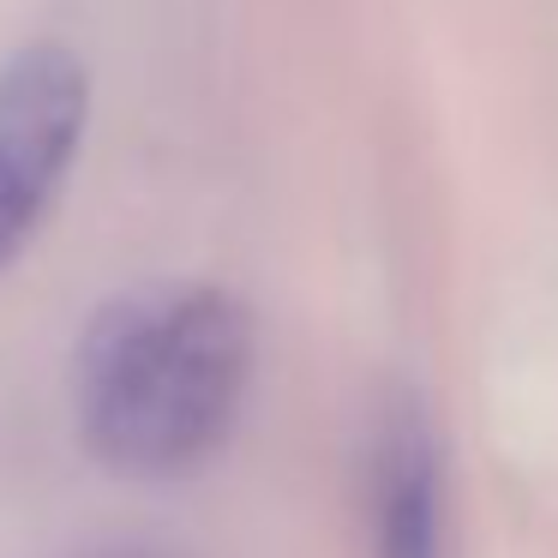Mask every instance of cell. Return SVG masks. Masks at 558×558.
<instances>
[{
    "mask_svg": "<svg viewBox=\"0 0 558 558\" xmlns=\"http://www.w3.org/2000/svg\"><path fill=\"white\" fill-rule=\"evenodd\" d=\"M246 390L253 313L210 282L109 301L78 354L85 445L126 481L198 474L234 438Z\"/></svg>",
    "mask_w": 558,
    "mask_h": 558,
    "instance_id": "6da1fadb",
    "label": "cell"
},
{
    "mask_svg": "<svg viewBox=\"0 0 558 558\" xmlns=\"http://www.w3.org/2000/svg\"><path fill=\"white\" fill-rule=\"evenodd\" d=\"M90 121V78L78 54L37 43L0 66V270L43 229L73 174Z\"/></svg>",
    "mask_w": 558,
    "mask_h": 558,
    "instance_id": "7a4b0ae2",
    "label": "cell"
},
{
    "mask_svg": "<svg viewBox=\"0 0 558 558\" xmlns=\"http://www.w3.org/2000/svg\"><path fill=\"white\" fill-rule=\"evenodd\" d=\"M438 438L414 402H390L373 445V553L378 558H445L438 510Z\"/></svg>",
    "mask_w": 558,
    "mask_h": 558,
    "instance_id": "3957f363",
    "label": "cell"
}]
</instances>
